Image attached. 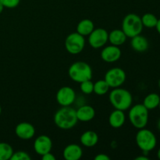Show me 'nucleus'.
Returning <instances> with one entry per match:
<instances>
[{"instance_id": "obj_16", "label": "nucleus", "mask_w": 160, "mask_h": 160, "mask_svg": "<svg viewBox=\"0 0 160 160\" xmlns=\"http://www.w3.org/2000/svg\"><path fill=\"white\" fill-rule=\"evenodd\" d=\"M126 120V116L124 112L120 109L112 111L109 117V123L112 128H120L124 124Z\"/></svg>"}, {"instance_id": "obj_37", "label": "nucleus", "mask_w": 160, "mask_h": 160, "mask_svg": "<svg viewBox=\"0 0 160 160\" xmlns=\"http://www.w3.org/2000/svg\"><path fill=\"white\" fill-rule=\"evenodd\" d=\"M159 109H160V102H159Z\"/></svg>"}, {"instance_id": "obj_33", "label": "nucleus", "mask_w": 160, "mask_h": 160, "mask_svg": "<svg viewBox=\"0 0 160 160\" xmlns=\"http://www.w3.org/2000/svg\"><path fill=\"white\" fill-rule=\"evenodd\" d=\"M157 157H158V159H160V148H159V150H158V152H157Z\"/></svg>"}, {"instance_id": "obj_35", "label": "nucleus", "mask_w": 160, "mask_h": 160, "mask_svg": "<svg viewBox=\"0 0 160 160\" xmlns=\"http://www.w3.org/2000/svg\"><path fill=\"white\" fill-rule=\"evenodd\" d=\"M1 113H2V108L1 106H0V115H1Z\"/></svg>"}, {"instance_id": "obj_20", "label": "nucleus", "mask_w": 160, "mask_h": 160, "mask_svg": "<svg viewBox=\"0 0 160 160\" xmlns=\"http://www.w3.org/2000/svg\"><path fill=\"white\" fill-rule=\"evenodd\" d=\"M94 29H95L94 23L92 22V20H89V19H84V20H81L77 26V32L79 33L84 37L88 36Z\"/></svg>"}, {"instance_id": "obj_32", "label": "nucleus", "mask_w": 160, "mask_h": 160, "mask_svg": "<svg viewBox=\"0 0 160 160\" xmlns=\"http://www.w3.org/2000/svg\"><path fill=\"white\" fill-rule=\"evenodd\" d=\"M4 6H3V5L2 4L1 2H0V14L2 13V11H3V9H4Z\"/></svg>"}, {"instance_id": "obj_6", "label": "nucleus", "mask_w": 160, "mask_h": 160, "mask_svg": "<svg viewBox=\"0 0 160 160\" xmlns=\"http://www.w3.org/2000/svg\"><path fill=\"white\" fill-rule=\"evenodd\" d=\"M136 144L144 152H148L154 149L156 146L157 140L153 132L150 130L142 128L136 134Z\"/></svg>"}, {"instance_id": "obj_13", "label": "nucleus", "mask_w": 160, "mask_h": 160, "mask_svg": "<svg viewBox=\"0 0 160 160\" xmlns=\"http://www.w3.org/2000/svg\"><path fill=\"white\" fill-rule=\"evenodd\" d=\"M121 57V49L117 45H111L102 50L101 58L106 62H115Z\"/></svg>"}, {"instance_id": "obj_11", "label": "nucleus", "mask_w": 160, "mask_h": 160, "mask_svg": "<svg viewBox=\"0 0 160 160\" xmlns=\"http://www.w3.org/2000/svg\"><path fill=\"white\" fill-rule=\"evenodd\" d=\"M52 148V142L48 136L45 134L38 136L34 142V149L37 154L42 155L51 152Z\"/></svg>"}, {"instance_id": "obj_27", "label": "nucleus", "mask_w": 160, "mask_h": 160, "mask_svg": "<svg viewBox=\"0 0 160 160\" xmlns=\"http://www.w3.org/2000/svg\"><path fill=\"white\" fill-rule=\"evenodd\" d=\"M20 0H0V2L3 5L5 8L13 9L20 4Z\"/></svg>"}, {"instance_id": "obj_15", "label": "nucleus", "mask_w": 160, "mask_h": 160, "mask_svg": "<svg viewBox=\"0 0 160 160\" xmlns=\"http://www.w3.org/2000/svg\"><path fill=\"white\" fill-rule=\"evenodd\" d=\"M78 120L81 122H88L93 120L95 116V110L89 105H84L76 110Z\"/></svg>"}, {"instance_id": "obj_1", "label": "nucleus", "mask_w": 160, "mask_h": 160, "mask_svg": "<svg viewBox=\"0 0 160 160\" xmlns=\"http://www.w3.org/2000/svg\"><path fill=\"white\" fill-rule=\"evenodd\" d=\"M54 123L62 130H70L78 123L76 109L70 106H62L54 115Z\"/></svg>"}, {"instance_id": "obj_8", "label": "nucleus", "mask_w": 160, "mask_h": 160, "mask_svg": "<svg viewBox=\"0 0 160 160\" xmlns=\"http://www.w3.org/2000/svg\"><path fill=\"white\" fill-rule=\"evenodd\" d=\"M126 73L119 67H115L108 70L105 74L104 80L112 88H119L126 81Z\"/></svg>"}, {"instance_id": "obj_23", "label": "nucleus", "mask_w": 160, "mask_h": 160, "mask_svg": "<svg viewBox=\"0 0 160 160\" xmlns=\"http://www.w3.org/2000/svg\"><path fill=\"white\" fill-rule=\"evenodd\" d=\"M13 153L12 146L6 142H0V160L10 159Z\"/></svg>"}, {"instance_id": "obj_24", "label": "nucleus", "mask_w": 160, "mask_h": 160, "mask_svg": "<svg viewBox=\"0 0 160 160\" xmlns=\"http://www.w3.org/2000/svg\"><path fill=\"white\" fill-rule=\"evenodd\" d=\"M142 22L143 26L146 27V28H156V23L158 22V19L154 14L152 13H145L142 16Z\"/></svg>"}, {"instance_id": "obj_36", "label": "nucleus", "mask_w": 160, "mask_h": 160, "mask_svg": "<svg viewBox=\"0 0 160 160\" xmlns=\"http://www.w3.org/2000/svg\"><path fill=\"white\" fill-rule=\"evenodd\" d=\"M159 88H160V79H159Z\"/></svg>"}, {"instance_id": "obj_30", "label": "nucleus", "mask_w": 160, "mask_h": 160, "mask_svg": "<svg viewBox=\"0 0 160 160\" xmlns=\"http://www.w3.org/2000/svg\"><path fill=\"white\" fill-rule=\"evenodd\" d=\"M135 160H149V158L147 157V156H138V157H136Z\"/></svg>"}, {"instance_id": "obj_19", "label": "nucleus", "mask_w": 160, "mask_h": 160, "mask_svg": "<svg viewBox=\"0 0 160 160\" xmlns=\"http://www.w3.org/2000/svg\"><path fill=\"white\" fill-rule=\"evenodd\" d=\"M127 36L124 34L122 29L112 30L110 33H109L108 41L111 43V45L120 46L125 43L127 40Z\"/></svg>"}, {"instance_id": "obj_9", "label": "nucleus", "mask_w": 160, "mask_h": 160, "mask_svg": "<svg viewBox=\"0 0 160 160\" xmlns=\"http://www.w3.org/2000/svg\"><path fill=\"white\" fill-rule=\"evenodd\" d=\"M109 33L104 28H95L88 35V43L93 48H99L104 46L108 42Z\"/></svg>"}, {"instance_id": "obj_31", "label": "nucleus", "mask_w": 160, "mask_h": 160, "mask_svg": "<svg viewBox=\"0 0 160 160\" xmlns=\"http://www.w3.org/2000/svg\"><path fill=\"white\" fill-rule=\"evenodd\" d=\"M156 30H157L158 33H159V35H160V19L159 20H158V22H157V23H156Z\"/></svg>"}, {"instance_id": "obj_29", "label": "nucleus", "mask_w": 160, "mask_h": 160, "mask_svg": "<svg viewBox=\"0 0 160 160\" xmlns=\"http://www.w3.org/2000/svg\"><path fill=\"white\" fill-rule=\"evenodd\" d=\"M95 160H110V157L106 154L100 153V154L97 155V156H95Z\"/></svg>"}, {"instance_id": "obj_21", "label": "nucleus", "mask_w": 160, "mask_h": 160, "mask_svg": "<svg viewBox=\"0 0 160 160\" xmlns=\"http://www.w3.org/2000/svg\"><path fill=\"white\" fill-rule=\"evenodd\" d=\"M159 95L156 93H151L145 97L143 101V105L149 110L157 108L159 106Z\"/></svg>"}, {"instance_id": "obj_34", "label": "nucleus", "mask_w": 160, "mask_h": 160, "mask_svg": "<svg viewBox=\"0 0 160 160\" xmlns=\"http://www.w3.org/2000/svg\"><path fill=\"white\" fill-rule=\"evenodd\" d=\"M158 128H159V130L160 131V119L159 120V121H158Z\"/></svg>"}, {"instance_id": "obj_2", "label": "nucleus", "mask_w": 160, "mask_h": 160, "mask_svg": "<svg viewBox=\"0 0 160 160\" xmlns=\"http://www.w3.org/2000/svg\"><path fill=\"white\" fill-rule=\"evenodd\" d=\"M109 99L112 106L116 109L125 111L130 109L133 102V98L131 92L121 88H113L109 93Z\"/></svg>"}, {"instance_id": "obj_17", "label": "nucleus", "mask_w": 160, "mask_h": 160, "mask_svg": "<svg viewBox=\"0 0 160 160\" xmlns=\"http://www.w3.org/2000/svg\"><path fill=\"white\" fill-rule=\"evenodd\" d=\"M131 45L134 51L139 52H143L146 51L148 48V40L146 38L141 34L131 38Z\"/></svg>"}, {"instance_id": "obj_14", "label": "nucleus", "mask_w": 160, "mask_h": 160, "mask_svg": "<svg viewBox=\"0 0 160 160\" xmlns=\"http://www.w3.org/2000/svg\"><path fill=\"white\" fill-rule=\"evenodd\" d=\"M62 155L66 160H79L83 156V150L80 145L70 144L65 147Z\"/></svg>"}, {"instance_id": "obj_12", "label": "nucleus", "mask_w": 160, "mask_h": 160, "mask_svg": "<svg viewBox=\"0 0 160 160\" xmlns=\"http://www.w3.org/2000/svg\"><path fill=\"white\" fill-rule=\"evenodd\" d=\"M15 134L19 138L29 140L35 134V128L28 122H21L16 126Z\"/></svg>"}, {"instance_id": "obj_4", "label": "nucleus", "mask_w": 160, "mask_h": 160, "mask_svg": "<svg viewBox=\"0 0 160 160\" xmlns=\"http://www.w3.org/2000/svg\"><path fill=\"white\" fill-rule=\"evenodd\" d=\"M128 117L135 128H145L148 121V109L143 104H136L130 109Z\"/></svg>"}, {"instance_id": "obj_7", "label": "nucleus", "mask_w": 160, "mask_h": 160, "mask_svg": "<svg viewBox=\"0 0 160 160\" xmlns=\"http://www.w3.org/2000/svg\"><path fill=\"white\" fill-rule=\"evenodd\" d=\"M84 45H85L84 37L78 32L70 34L65 40V48L70 54H79L83 51Z\"/></svg>"}, {"instance_id": "obj_5", "label": "nucleus", "mask_w": 160, "mask_h": 160, "mask_svg": "<svg viewBox=\"0 0 160 160\" xmlns=\"http://www.w3.org/2000/svg\"><path fill=\"white\" fill-rule=\"evenodd\" d=\"M143 27L142 18L134 13L128 14L122 22V31L128 38H133L141 34Z\"/></svg>"}, {"instance_id": "obj_3", "label": "nucleus", "mask_w": 160, "mask_h": 160, "mask_svg": "<svg viewBox=\"0 0 160 160\" xmlns=\"http://www.w3.org/2000/svg\"><path fill=\"white\" fill-rule=\"evenodd\" d=\"M68 74L73 81L81 83L84 81L92 80V69L87 62L78 61L70 66L68 70Z\"/></svg>"}, {"instance_id": "obj_26", "label": "nucleus", "mask_w": 160, "mask_h": 160, "mask_svg": "<svg viewBox=\"0 0 160 160\" xmlns=\"http://www.w3.org/2000/svg\"><path fill=\"white\" fill-rule=\"evenodd\" d=\"M31 156L28 155V153L25 152L23 151H18L12 153L11 156L10 160H31Z\"/></svg>"}, {"instance_id": "obj_18", "label": "nucleus", "mask_w": 160, "mask_h": 160, "mask_svg": "<svg viewBox=\"0 0 160 160\" xmlns=\"http://www.w3.org/2000/svg\"><path fill=\"white\" fill-rule=\"evenodd\" d=\"M80 141L84 146L91 148V147H94L95 145H96V144L98 143V135L95 131H87L81 134Z\"/></svg>"}, {"instance_id": "obj_28", "label": "nucleus", "mask_w": 160, "mask_h": 160, "mask_svg": "<svg viewBox=\"0 0 160 160\" xmlns=\"http://www.w3.org/2000/svg\"><path fill=\"white\" fill-rule=\"evenodd\" d=\"M42 160H56V156H55L53 154H52L51 152H47L45 153V154L42 155Z\"/></svg>"}, {"instance_id": "obj_22", "label": "nucleus", "mask_w": 160, "mask_h": 160, "mask_svg": "<svg viewBox=\"0 0 160 160\" xmlns=\"http://www.w3.org/2000/svg\"><path fill=\"white\" fill-rule=\"evenodd\" d=\"M110 87L105 80H98L94 83L93 92L98 95H103L109 92Z\"/></svg>"}, {"instance_id": "obj_10", "label": "nucleus", "mask_w": 160, "mask_h": 160, "mask_svg": "<svg viewBox=\"0 0 160 160\" xmlns=\"http://www.w3.org/2000/svg\"><path fill=\"white\" fill-rule=\"evenodd\" d=\"M76 99L75 91L71 87L60 88L56 93V101L61 106H70Z\"/></svg>"}, {"instance_id": "obj_25", "label": "nucleus", "mask_w": 160, "mask_h": 160, "mask_svg": "<svg viewBox=\"0 0 160 160\" xmlns=\"http://www.w3.org/2000/svg\"><path fill=\"white\" fill-rule=\"evenodd\" d=\"M80 88L81 91L85 95H90L94 91V83L92 82V80H88L84 81L83 82L80 83Z\"/></svg>"}]
</instances>
